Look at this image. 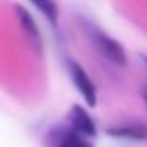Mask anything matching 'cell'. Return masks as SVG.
<instances>
[{
  "instance_id": "7",
  "label": "cell",
  "mask_w": 147,
  "mask_h": 147,
  "mask_svg": "<svg viewBox=\"0 0 147 147\" xmlns=\"http://www.w3.org/2000/svg\"><path fill=\"white\" fill-rule=\"evenodd\" d=\"M52 26H58V6L54 0H30Z\"/></svg>"
},
{
  "instance_id": "8",
  "label": "cell",
  "mask_w": 147,
  "mask_h": 147,
  "mask_svg": "<svg viewBox=\"0 0 147 147\" xmlns=\"http://www.w3.org/2000/svg\"><path fill=\"white\" fill-rule=\"evenodd\" d=\"M142 97H144V100H145V106H147V88L144 90V93H142Z\"/></svg>"
},
{
  "instance_id": "5",
  "label": "cell",
  "mask_w": 147,
  "mask_h": 147,
  "mask_svg": "<svg viewBox=\"0 0 147 147\" xmlns=\"http://www.w3.org/2000/svg\"><path fill=\"white\" fill-rule=\"evenodd\" d=\"M17 9V17H19V22H21V28L24 30L26 37L30 39V45H32L36 50H43V37H41V30L37 26L36 19L32 17L28 9H24L22 6H15Z\"/></svg>"
},
{
  "instance_id": "6",
  "label": "cell",
  "mask_w": 147,
  "mask_h": 147,
  "mask_svg": "<svg viewBox=\"0 0 147 147\" xmlns=\"http://www.w3.org/2000/svg\"><path fill=\"white\" fill-rule=\"evenodd\" d=\"M108 136L121 138V140H134L147 144V123H127V125H115L106 130Z\"/></svg>"
},
{
  "instance_id": "1",
  "label": "cell",
  "mask_w": 147,
  "mask_h": 147,
  "mask_svg": "<svg viewBox=\"0 0 147 147\" xmlns=\"http://www.w3.org/2000/svg\"><path fill=\"white\" fill-rule=\"evenodd\" d=\"M76 21H78L80 30L86 34V37L90 39L91 47L95 49V52H97L99 56H102L104 60L110 61L115 67H125L127 65V52H125V49L121 47L119 41H115L114 37H110L106 32H102L97 24L90 22L88 19L76 17Z\"/></svg>"
},
{
  "instance_id": "9",
  "label": "cell",
  "mask_w": 147,
  "mask_h": 147,
  "mask_svg": "<svg viewBox=\"0 0 147 147\" xmlns=\"http://www.w3.org/2000/svg\"><path fill=\"white\" fill-rule=\"evenodd\" d=\"M142 60H144V63L147 65V56H142Z\"/></svg>"
},
{
  "instance_id": "3",
  "label": "cell",
  "mask_w": 147,
  "mask_h": 147,
  "mask_svg": "<svg viewBox=\"0 0 147 147\" xmlns=\"http://www.w3.org/2000/svg\"><path fill=\"white\" fill-rule=\"evenodd\" d=\"M69 76H71L76 91H78V93L82 95V99L88 102V106H95V104H97V90H95L93 80L84 71L82 65L76 63V61H69Z\"/></svg>"
},
{
  "instance_id": "4",
  "label": "cell",
  "mask_w": 147,
  "mask_h": 147,
  "mask_svg": "<svg viewBox=\"0 0 147 147\" xmlns=\"http://www.w3.org/2000/svg\"><path fill=\"white\" fill-rule=\"evenodd\" d=\"M67 121H69V127H73V129H75L76 132H80L82 136H86V138L97 136V125H95V121L86 112V108L78 106V104H75V106L69 110Z\"/></svg>"
},
{
  "instance_id": "2",
  "label": "cell",
  "mask_w": 147,
  "mask_h": 147,
  "mask_svg": "<svg viewBox=\"0 0 147 147\" xmlns=\"http://www.w3.org/2000/svg\"><path fill=\"white\" fill-rule=\"evenodd\" d=\"M45 147H93V144L73 127L58 125L52 127L45 136Z\"/></svg>"
}]
</instances>
